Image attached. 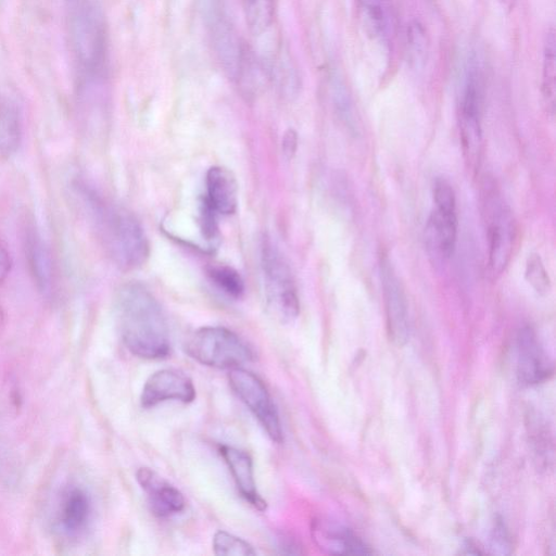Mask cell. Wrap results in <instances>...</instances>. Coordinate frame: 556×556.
<instances>
[{
  "mask_svg": "<svg viewBox=\"0 0 556 556\" xmlns=\"http://www.w3.org/2000/svg\"><path fill=\"white\" fill-rule=\"evenodd\" d=\"M2 320H3V315H2V311H1V308H0V326H1V324H2Z\"/></svg>",
  "mask_w": 556,
  "mask_h": 556,
  "instance_id": "obj_32",
  "label": "cell"
},
{
  "mask_svg": "<svg viewBox=\"0 0 556 556\" xmlns=\"http://www.w3.org/2000/svg\"><path fill=\"white\" fill-rule=\"evenodd\" d=\"M211 282L224 294L239 299L244 292V282L240 274L228 265L215 264L207 268Z\"/></svg>",
  "mask_w": 556,
  "mask_h": 556,
  "instance_id": "obj_24",
  "label": "cell"
},
{
  "mask_svg": "<svg viewBox=\"0 0 556 556\" xmlns=\"http://www.w3.org/2000/svg\"><path fill=\"white\" fill-rule=\"evenodd\" d=\"M65 20L77 83L109 81V37L100 0H65Z\"/></svg>",
  "mask_w": 556,
  "mask_h": 556,
  "instance_id": "obj_3",
  "label": "cell"
},
{
  "mask_svg": "<svg viewBox=\"0 0 556 556\" xmlns=\"http://www.w3.org/2000/svg\"><path fill=\"white\" fill-rule=\"evenodd\" d=\"M185 351L198 363L220 369L241 367L254 358L252 349L237 333L219 326L194 330L186 340Z\"/></svg>",
  "mask_w": 556,
  "mask_h": 556,
  "instance_id": "obj_5",
  "label": "cell"
},
{
  "mask_svg": "<svg viewBox=\"0 0 556 556\" xmlns=\"http://www.w3.org/2000/svg\"><path fill=\"white\" fill-rule=\"evenodd\" d=\"M429 52V39L424 25L413 21L406 30V54L412 67L422 68L427 62Z\"/></svg>",
  "mask_w": 556,
  "mask_h": 556,
  "instance_id": "obj_23",
  "label": "cell"
},
{
  "mask_svg": "<svg viewBox=\"0 0 556 556\" xmlns=\"http://www.w3.org/2000/svg\"><path fill=\"white\" fill-rule=\"evenodd\" d=\"M22 141V125L16 109L0 96V153L13 154Z\"/></svg>",
  "mask_w": 556,
  "mask_h": 556,
  "instance_id": "obj_21",
  "label": "cell"
},
{
  "mask_svg": "<svg viewBox=\"0 0 556 556\" xmlns=\"http://www.w3.org/2000/svg\"><path fill=\"white\" fill-rule=\"evenodd\" d=\"M312 532L317 545L330 554H371L369 546L344 527L327 521H315Z\"/></svg>",
  "mask_w": 556,
  "mask_h": 556,
  "instance_id": "obj_19",
  "label": "cell"
},
{
  "mask_svg": "<svg viewBox=\"0 0 556 556\" xmlns=\"http://www.w3.org/2000/svg\"><path fill=\"white\" fill-rule=\"evenodd\" d=\"M379 267L388 334L395 345L402 346L409 337L408 307L405 291L387 255L380 256Z\"/></svg>",
  "mask_w": 556,
  "mask_h": 556,
  "instance_id": "obj_10",
  "label": "cell"
},
{
  "mask_svg": "<svg viewBox=\"0 0 556 556\" xmlns=\"http://www.w3.org/2000/svg\"><path fill=\"white\" fill-rule=\"evenodd\" d=\"M296 146H298L296 132L292 129H288L283 134V138L281 141V148H282L283 155L287 159H291L296 151Z\"/></svg>",
  "mask_w": 556,
  "mask_h": 556,
  "instance_id": "obj_30",
  "label": "cell"
},
{
  "mask_svg": "<svg viewBox=\"0 0 556 556\" xmlns=\"http://www.w3.org/2000/svg\"><path fill=\"white\" fill-rule=\"evenodd\" d=\"M12 256L7 244L0 239V283L4 282L12 269Z\"/></svg>",
  "mask_w": 556,
  "mask_h": 556,
  "instance_id": "obj_29",
  "label": "cell"
},
{
  "mask_svg": "<svg viewBox=\"0 0 556 556\" xmlns=\"http://www.w3.org/2000/svg\"><path fill=\"white\" fill-rule=\"evenodd\" d=\"M72 188L110 258L125 270L140 267L149 243L137 219L83 179L73 180Z\"/></svg>",
  "mask_w": 556,
  "mask_h": 556,
  "instance_id": "obj_1",
  "label": "cell"
},
{
  "mask_svg": "<svg viewBox=\"0 0 556 556\" xmlns=\"http://www.w3.org/2000/svg\"><path fill=\"white\" fill-rule=\"evenodd\" d=\"M195 388L191 378L174 368L156 370L146 380L140 403L144 408L153 407L166 401L193 402Z\"/></svg>",
  "mask_w": 556,
  "mask_h": 556,
  "instance_id": "obj_11",
  "label": "cell"
},
{
  "mask_svg": "<svg viewBox=\"0 0 556 556\" xmlns=\"http://www.w3.org/2000/svg\"><path fill=\"white\" fill-rule=\"evenodd\" d=\"M482 75L477 63L467 70L459 103V134L464 155L470 166H476L481 151Z\"/></svg>",
  "mask_w": 556,
  "mask_h": 556,
  "instance_id": "obj_9",
  "label": "cell"
},
{
  "mask_svg": "<svg viewBox=\"0 0 556 556\" xmlns=\"http://www.w3.org/2000/svg\"><path fill=\"white\" fill-rule=\"evenodd\" d=\"M556 39L551 27L545 36L542 61L541 92L547 113H554L556 93Z\"/></svg>",
  "mask_w": 556,
  "mask_h": 556,
  "instance_id": "obj_20",
  "label": "cell"
},
{
  "mask_svg": "<svg viewBox=\"0 0 556 556\" xmlns=\"http://www.w3.org/2000/svg\"><path fill=\"white\" fill-rule=\"evenodd\" d=\"M491 547L495 553L498 554H507L508 548L510 547V541L508 533L505 529V526L502 521H497L494 526L492 538H491Z\"/></svg>",
  "mask_w": 556,
  "mask_h": 556,
  "instance_id": "obj_28",
  "label": "cell"
},
{
  "mask_svg": "<svg viewBox=\"0 0 556 556\" xmlns=\"http://www.w3.org/2000/svg\"><path fill=\"white\" fill-rule=\"evenodd\" d=\"M218 451L241 496L254 508L264 511L267 503L257 491L250 454L226 444L219 445Z\"/></svg>",
  "mask_w": 556,
  "mask_h": 556,
  "instance_id": "obj_16",
  "label": "cell"
},
{
  "mask_svg": "<svg viewBox=\"0 0 556 556\" xmlns=\"http://www.w3.org/2000/svg\"><path fill=\"white\" fill-rule=\"evenodd\" d=\"M242 11L250 31L261 36L271 27L275 17V0H241Z\"/></svg>",
  "mask_w": 556,
  "mask_h": 556,
  "instance_id": "obj_22",
  "label": "cell"
},
{
  "mask_svg": "<svg viewBox=\"0 0 556 556\" xmlns=\"http://www.w3.org/2000/svg\"><path fill=\"white\" fill-rule=\"evenodd\" d=\"M489 267L493 275H500L509 263L516 238V226L513 213L498 191L489 184L482 195Z\"/></svg>",
  "mask_w": 556,
  "mask_h": 556,
  "instance_id": "obj_7",
  "label": "cell"
},
{
  "mask_svg": "<svg viewBox=\"0 0 556 556\" xmlns=\"http://www.w3.org/2000/svg\"><path fill=\"white\" fill-rule=\"evenodd\" d=\"M517 377L525 386L546 381L554 372L553 362L531 327H522L516 338Z\"/></svg>",
  "mask_w": 556,
  "mask_h": 556,
  "instance_id": "obj_13",
  "label": "cell"
},
{
  "mask_svg": "<svg viewBox=\"0 0 556 556\" xmlns=\"http://www.w3.org/2000/svg\"><path fill=\"white\" fill-rule=\"evenodd\" d=\"M331 98L339 118L352 132H356V118L351 97L344 83L337 76L331 79Z\"/></svg>",
  "mask_w": 556,
  "mask_h": 556,
  "instance_id": "obj_25",
  "label": "cell"
},
{
  "mask_svg": "<svg viewBox=\"0 0 556 556\" xmlns=\"http://www.w3.org/2000/svg\"><path fill=\"white\" fill-rule=\"evenodd\" d=\"M506 8L511 9L516 4L517 0H500Z\"/></svg>",
  "mask_w": 556,
  "mask_h": 556,
  "instance_id": "obj_31",
  "label": "cell"
},
{
  "mask_svg": "<svg viewBox=\"0 0 556 556\" xmlns=\"http://www.w3.org/2000/svg\"><path fill=\"white\" fill-rule=\"evenodd\" d=\"M91 502L87 492L78 485H70L61 496L59 526L68 538L84 532L90 519Z\"/></svg>",
  "mask_w": 556,
  "mask_h": 556,
  "instance_id": "obj_17",
  "label": "cell"
},
{
  "mask_svg": "<svg viewBox=\"0 0 556 556\" xmlns=\"http://www.w3.org/2000/svg\"><path fill=\"white\" fill-rule=\"evenodd\" d=\"M425 239L429 254L437 261L453 255L457 239L456 206L434 205L426 224Z\"/></svg>",
  "mask_w": 556,
  "mask_h": 556,
  "instance_id": "obj_15",
  "label": "cell"
},
{
  "mask_svg": "<svg viewBox=\"0 0 556 556\" xmlns=\"http://www.w3.org/2000/svg\"><path fill=\"white\" fill-rule=\"evenodd\" d=\"M525 277L536 293L545 295L549 292L551 279L539 254L529 255Z\"/></svg>",
  "mask_w": 556,
  "mask_h": 556,
  "instance_id": "obj_27",
  "label": "cell"
},
{
  "mask_svg": "<svg viewBox=\"0 0 556 556\" xmlns=\"http://www.w3.org/2000/svg\"><path fill=\"white\" fill-rule=\"evenodd\" d=\"M200 18L224 74L236 83L249 54L225 0H198Z\"/></svg>",
  "mask_w": 556,
  "mask_h": 556,
  "instance_id": "obj_4",
  "label": "cell"
},
{
  "mask_svg": "<svg viewBox=\"0 0 556 556\" xmlns=\"http://www.w3.org/2000/svg\"><path fill=\"white\" fill-rule=\"evenodd\" d=\"M265 299L269 312L281 323L294 320L300 313V301L289 265L269 240L261 251Z\"/></svg>",
  "mask_w": 556,
  "mask_h": 556,
  "instance_id": "obj_6",
  "label": "cell"
},
{
  "mask_svg": "<svg viewBox=\"0 0 556 556\" xmlns=\"http://www.w3.org/2000/svg\"><path fill=\"white\" fill-rule=\"evenodd\" d=\"M136 479L147 494L150 510L154 516L167 518L185 509L184 494L151 468H139Z\"/></svg>",
  "mask_w": 556,
  "mask_h": 556,
  "instance_id": "obj_14",
  "label": "cell"
},
{
  "mask_svg": "<svg viewBox=\"0 0 556 556\" xmlns=\"http://www.w3.org/2000/svg\"><path fill=\"white\" fill-rule=\"evenodd\" d=\"M206 194L204 200L210 207L222 215L236 212L238 205V184L233 174L226 167L213 166L206 173Z\"/></svg>",
  "mask_w": 556,
  "mask_h": 556,
  "instance_id": "obj_18",
  "label": "cell"
},
{
  "mask_svg": "<svg viewBox=\"0 0 556 556\" xmlns=\"http://www.w3.org/2000/svg\"><path fill=\"white\" fill-rule=\"evenodd\" d=\"M228 382L233 393L255 416L269 439L283 441V432L277 407L264 382L242 367L230 369Z\"/></svg>",
  "mask_w": 556,
  "mask_h": 556,
  "instance_id": "obj_8",
  "label": "cell"
},
{
  "mask_svg": "<svg viewBox=\"0 0 556 556\" xmlns=\"http://www.w3.org/2000/svg\"><path fill=\"white\" fill-rule=\"evenodd\" d=\"M122 341L134 355L159 359L170 352L165 315L156 299L140 283L123 285L115 300Z\"/></svg>",
  "mask_w": 556,
  "mask_h": 556,
  "instance_id": "obj_2",
  "label": "cell"
},
{
  "mask_svg": "<svg viewBox=\"0 0 556 556\" xmlns=\"http://www.w3.org/2000/svg\"><path fill=\"white\" fill-rule=\"evenodd\" d=\"M212 546L214 553L219 556L256 555V551L249 542L224 530L215 532Z\"/></svg>",
  "mask_w": 556,
  "mask_h": 556,
  "instance_id": "obj_26",
  "label": "cell"
},
{
  "mask_svg": "<svg viewBox=\"0 0 556 556\" xmlns=\"http://www.w3.org/2000/svg\"><path fill=\"white\" fill-rule=\"evenodd\" d=\"M27 267L37 290L47 299L53 298L56 271L51 251L34 224H28L23 235Z\"/></svg>",
  "mask_w": 556,
  "mask_h": 556,
  "instance_id": "obj_12",
  "label": "cell"
}]
</instances>
